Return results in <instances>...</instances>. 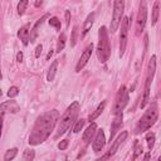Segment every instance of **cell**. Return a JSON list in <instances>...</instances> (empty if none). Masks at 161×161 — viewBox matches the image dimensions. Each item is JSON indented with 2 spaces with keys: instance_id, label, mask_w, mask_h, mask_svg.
Instances as JSON below:
<instances>
[{
  "instance_id": "36",
  "label": "cell",
  "mask_w": 161,
  "mask_h": 161,
  "mask_svg": "<svg viewBox=\"0 0 161 161\" xmlns=\"http://www.w3.org/2000/svg\"><path fill=\"white\" fill-rule=\"evenodd\" d=\"M66 19H67L66 22H67V25H68V24H69V20H71V13H69L68 10L66 11Z\"/></svg>"
},
{
  "instance_id": "10",
  "label": "cell",
  "mask_w": 161,
  "mask_h": 161,
  "mask_svg": "<svg viewBox=\"0 0 161 161\" xmlns=\"http://www.w3.org/2000/svg\"><path fill=\"white\" fill-rule=\"evenodd\" d=\"M92 50H93V44L91 43V44L85 49L83 54L80 55L78 63H77V66H76V72H80V71L83 69V67L87 64V62L89 60V58H91V55H92Z\"/></svg>"
},
{
  "instance_id": "20",
  "label": "cell",
  "mask_w": 161,
  "mask_h": 161,
  "mask_svg": "<svg viewBox=\"0 0 161 161\" xmlns=\"http://www.w3.org/2000/svg\"><path fill=\"white\" fill-rule=\"evenodd\" d=\"M57 67H58V60H54V62L50 64V68L48 71V76H47V79L49 82L54 79V76H55V72H57Z\"/></svg>"
},
{
  "instance_id": "26",
  "label": "cell",
  "mask_w": 161,
  "mask_h": 161,
  "mask_svg": "<svg viewBox=\"0 0 161 161\" xmlns=\"http://www.w3.org/2000/svg\"><path fill=\"white\" fill-rule=\"evenodd\" d=\"M27 5H28V0H22V2H20V3L18 4V13H19L20 15H23V14H24Z\"/></svg>"
},
{
  "instance_id": "18",
  "label": "cell",
  "mask_w": 161,
  "mask_h": 161,
  "mask_svg": "<svg viewBox=\"0 0 161 161\" xmlns=\"http://www.w3.org/2000/svg\"><path fill=\"white\" fill-rule=\"evenodd\" d=\"M93 19H94V13H91L87 19H86V22H85V25H83V35L88 33V30L91 29L92 24H93Z\"/></svg>"
},
{
  "instance_id": "1",
  "label": "cell",
  "mask_w": 161,
  "mask_h": 161,
  "mask_svg": "<svg viewBox=\"0 0 161 161\" xmlns=\"http://www.w3.org/2000/svg\"><path fill=\"white\" fill-rule=\"evenodd\" d=\"M58 121V112L55 110L48 111L43 113L38 120L35 121V125L33 127V131L29 136V144L35 146L44 142V141L49 137L50 132L53 131L55 124Z\"/></svg>"
},
{
  "instance_id": "33",
  "label": "cell",
  "mask_w": 161,
  "mask_h": 161,
  "mask_svg": "<svg viewBox=\"0 0 161 161\" xmlns=\"http://www.w3.org/2000/svg\"><path fill=\"white\" fill-rule=\"evenodd\" d=\"M42 49H43L42 46H38V47L35 48V58H39V57H40V54H42Z\"/></svg>"
},
{
  "instance_id": "23",
  "label": "cell",
  "mask_w": 161,
  "mask_h": 161,
  "mask_svg": "<svg viewBox=\"0 0 161 161\" xmlns=\"http://www.w3.org/2000/svg\"><path fill=\"white\" fill-rule=\"evenodd\" d=\"M34 156H35L34 150H32V149H25V150H24V154H23V161H33V160H34Z\"/></svg>"
},
{
  "instance_id": "2",
  "label": "cell",
  "mask_w": 161,
  "mask_h": 161,
  "mask_svg": "<svg viewBox=\"0 0 161 161\" xmlns=\"http://www.w3.org/2000/svg\"><path fill=\"white\" fill-rule=\"evenodd\" d=\"M79 111V103L78 102H73L63 113V116L60 117V120H58V131H57V136L63 135L74 122V120L78 115Z\"/></svg>"
},
{
  "instance_id": "8",
  "label": "cell",
  "mask_w": 161,
  "mask_h": 161,
  "mask_svg": "<svg viewBox=\"0 0 161 161\" xmlns=\"http://www.w3.org/2000/svg\"><path fill=\"white\" fill-rule=\"evenodd\" d=\"M128 25H130V19L127 16L122 18V24H121V33H120V57H122L126 46H127V35H128Z\"/></svg>"
},
{
  "instance_id": "11",
  "label": "cell",
  "mask_w": 161,
  "mask_h": 161,
  "mask_svg": "<svg viewBox=\"0 0 161 161\" xmlns=\"http://www.w3.org/2000/svg\"><path fill=\"white\" fill-rule=\"evenodd\" d=\"M106 144V138H105V132L103 130H99L94 137V141H93V151L94 152H99L101 150L103 149Z\"/></svg>"
},
{
  "instance_id": "17",
  "label": "cell",
  "mask_w": 161,
  "mask_h": 161,
  "mask_svg": "<svg viewBox=\"0 0 161 161\" xmlns=\"http://www.w3.org/2000/svg\"><path fill=\"white\" fill-rule=\"evenodd\" d=\"M117 117H116V120H115V122H113V126H112V132H111V136H110V138L112 140L113 138V135L116 133V131H117V128L121 126V121H122V112H120V113H117L116 115Z\"/></svg>"
},
{
  "instance_id": "37",
  "label": "cell",
  "mask_w": 161,
  "mask_h": 161,
  "mask_svg": "<svg viewBox=\"0 0 161 161\" xmlns=\"http://www.w3.org/2000/svg\"><path fill=\"white\" fill-rule=\"evenodd\" d=\"M2 128H3V116H0V136H2Z\"/></svg>"
},
{
  "instance_id": "42",
  "label": "cell",
  "mask_w": 161,
  "mask_h": 161,
  "mask_svg": "<svg viewBox=\"0 0 161 161\" xmlns=\"http://www.w3.org/2000/svg\"><path fill=\"white\" fill-rule=\"evenodd\" d=\"M2 94H3V92H2V91H0V96H2Z\"/></svg>"
},
{
  "instance_id": "30",
  "label": "cell",
  "mask_w": 161,
  "mask_h": 161,
  "mask_svg": "<svg viewBox=\"0 0 161 161\" xmlns=\"http://www.w3.org/2000/svg\"><path fill=\"white\" fill-rule=\"evenodd\" d=\"M18 94H19L18 87H10V88H9V91H8V97H9V98H14V97H16Z\"/></svg>"
},
{
  "instance_id": "6",
  "label": "cell",
  "mask_w": 161,
  "mask_h": 161,
  "mask_svg": "<svg viewBox=\"0 0 161 161\" xmlns=\"http://www.w3.org/2000/svg\"><path fill=\"white\" fill-rule=\"evenodd\" d=\"M124 7H125V3L122 0H116L113 3V16H112V22H111V32L112 33H115L117 30L121 22H122Z\"/></svg>"
},
{
  "instance_id": "39",
  "label": "cell",
  "mask_w": 161,
  "mask_h": 161,
  "mask_svg": "<svg viewBox=\"0 0 161 161\" xmlns=\"http://www.w3.org/2000/svg\"><path fill=\"white\" fill-rule=\"evenodd\" d=\"M34 5H35L37 8H38V7H40V5H42V0H40V2H39V0H38V2H35V4H34Z\"/></svg>"
},
{
  "instance_id": "41",
  "label": "cell",
  "mask_w": 161,
  "mask_h": 161,
  "mask_svg": "<svg viewBox=\"0 0 161 161\" xmlns=\"http://www.w3.org/2000/svg\"><path fill=\"white\" fill-rule=\"evenodd\" d=\"M2 78H3V76H2V69H0V80H2Z\"/></svg>"
},
{
  "instance_id": "38",
  "label": "cell",
  "mask_w": 161,
  "mask_h": 161,
  "mask_svg": "<svg viewBox=\"0 0 161 161\" xmlns=\"http://www.w3.org/2000/svg\"><path fill=\"white\" fill-rule=\"evenodd\" d=\"M150 156H151V152H147L146 156H145V160H144V161H149V160H150Z\"/></svg>"
},
{
  "instance_id": "13",
  "label": "cell",
  "mask_w": 161,
  "mask_h": 161,
  "mask_svg": "<svg viewBox=\"0 0 161 161\" xmlns=\"http://www.w3.org/2000/svg\"><path fill=\"white\" fill-rule=\"evenodd\" d=\"M19 111V106L15 101H8V102L0 105V116H3L7 112H16Z\"/></svg>"
},
{
  "instance_id": "7",
  "label": "cell",
  "mask_w": 161,
  "mask_h": 161,
  "mask_svg": "<svg viewBox=\"0 0 161 161\" xmlns=\"http://www.w3.org/2000/svg\"><path fill=\"white\" fill-rule=\"evenodd\" d=\"M127 101H128V96H127L126 88H125V86H121L117 94H116V98H115V105H113L112 113L117 115L120 112H122V110L125 108V106L127 103Z\"/></svg>"
},
{
  "instance_id": "40",
  "label": "cell",
  "mask_w": 161,
  "mask_h": 161,
  "mask_svg": "<svg viewBox=\"0 0 161 161\" xmlns=\"http://www.w3.org/2000/svg\"><path fill=\"white\" fill-rule=\"evenodd\" d=\"M52 55H53V50L50 49V52H49V53H48V55H47V59H50V57H52Z\"/></svg>"
},
{
  "instance_id": "15",
  "label": "cell",
  "mask_w": 161,
  "mask_h": 161,
  "mask_svg": "<svg viewBox=\"0 0 161 161\" xmlns=\"http://www.w3.org/2000/svg\"><path fill=\"white\" fill-rule=\"evenodd\" d=\"M18 35L20 38V40L23 42L24 46L28 44L29 38H30V33H29V25H24L23 28H20V30L18 32Z\"/></svg>"
},
{
  "instance_id": "5",
  "label": "cell",
  "mask_w": 161,
  "mask_h": 161,
  "mask_svg": "<svg viewBox=\"0 0 161 161\" xmlns=\"http://www.w3.org/2000/svg\"><path fill=\"white\" fill-rule=\"evenodd\" d=\"M155 69H156V57L152 55L151 57V60L149 63V73H147V78H146V85H145V93H144V98H142V102H141V108H144L149 99H150V86L152 83V78H154V74H155Z\"/></svg>"
},
{
  "instance_id": "34",
  "label": "cell",
  "mask_w": 161,
  "mask_h": 161,
  "mask_svg": "<svg viewBox=\"0 0 161 161\" xmlns=\"http://www.w3.org/2000/svg\"><path fill=\"white\" fill-rule=\"evenodd\" d=\"M16 60H18L19 63L23 62V53H22V52H19V53L16 54Z\"/></svg>"
},
{
  "instance_id": "21",
  "label": "cell",
  "mask_w": 161,
  "mask_h": 161,
  "mask_svg": "<svg viewBox=\"0 0 161 161\" xmlns=\"http://www.w3.org/2000/svg\"><path fill=\"white\" fill-rule=\"evenodd\" d=\"M66 34L62 33L59 35L58 38V43H57V52H60V50H63L64 49V46H66Z\"/></svg>"
},
{
  "instance_id": "9",
  "label": "cell",
  "mask_w": 161,
  "mask_h": 161,
  "mask_svg": "<svg viewBox=\"0 0 161 161\" xmlns=\"http://www.w3.org/2000/svg\"><path fill=\"white\" fill-rule=\"evenodd\" d=\"M146 19H147V9H146L145 2H142L140 4V10H138L137 22H136V35L137 37L142 33V30L145 28V24H146Z\"/></svg>"
},
{
  "instance_id": "29",
  "label": "cell",
  "mask_w": 161,
  "mask_h": 161,
  "mask_svg": "<svg viewBox=\"0 0 161 161\" xmlns=\"http://www.w3.org/2000/svg\"><path fill=\"white\" fill-rule=\"evenodd\" d=\"M49 24H50L52 27H54L57 30H60V22L58 20V18H55V16L50 18V19H49Z\"/></svg>"
},
{
  "instance_id": "19",
  "label": "cell",
  "mask_w": 161,
  "mask_h": 161,
  "mask_svg": "<svg viewBox=\"0 0 161 161\" xmlns=\"http://www.w3.org/2000/svg\"><path fill=\"white\" fill-rule=\"evenodd\" d=\"M105 107H106V101H103V102L102 103H101V105H98V107L96 108V111L89 116V121H93V120H96L101 113H102L103 112V110H105Z\"/></svg>"
},
{
  "instance_id": "3",
  "label": "cell",
  "mask_w": 161,
  "mask_h": 161,
  "mask_svg": "<svg viewBox=\"0 0 161 161\" xmlns=\"http://www.w3.org/2000/svg\"><path fill=\"white\" fill-rule=\"evenodd\" d=\"M98 38H99V42H98V59L101 60V63H106L110 54H111V47H110V40H108V33L106 27H101L99 32H98Z\"/></svg>"
},
{
  "instance_id": "32",
  "label": "cell",
  "mask_w": 161,
  "mask_h": 161,
  "mask_svg": "<svg viewBox=\"0 0 161 161\" xmlns=\"http://www.w3.org/2000/svg\"><path fill=\"white\" fill-rule=\"evenodd\" d=\"M67 147H68V141H67V140L60 141V142L58 144V149H59V150H66Z\"/></svg>"
},
{
  "instance_id": "4",
  "label": "cell",
  "mask_w": 161,
  "mask_h": 161,
  "mask_svg": "<svg viewBox=\"0 0 161 161\" xmlns=\"http://www.w3.org/2000/svg\"><path fill=\"white\" fill-rule=\"evenodd\" d=\"M157 116H159V111H157V106L154 103L147 111L146 113L141 117L140 122H138V126H137V132H144V131H147L157 120Z\"/></svg>"
},
{
  "instance_id": "16",
  "label": "cell",
  "mask_w": 161,
  "mask_h": 161,
  "mask_svg": "<svg viewBox=\"0 0 161 161\" xmlns=\"http://www.w3.org/2000/svg\"><path fill=\"white\" fill-rule=\"evenodd\" d=\"M48 14H44L42 18H40L39 20H38V22L35 23V25H34V28H33V30H32V35H30V42H34V40H35V38H37V35H38V29H39V27L40 25H42L43 24V22H44V20L46 19H48Z\"/></svg>"
},
{
  "instance_id": "22",
  "label": "cell",
  "mask_w": 161,
  "mask_h": 161,
  "mask_svg": "<svg viewBox=\"0 0 161 161\" xmlns=\"http://www.w3.org/2000/svg\"><path fill=\"white\" fill-rule=\"evenodd\" d=\"M159 8H160V2H155L154 4V9H152V24L155 25L157 23V19H159Z\"/></svg>"
},
{
  "instance_id": "28",
  "label": "cell",
  "mask_w": 161,
  "mask_h": 161,
  "mask_svg": "<svg viewBox=\"0 0 161 161\" xmlns=\"http://www.w3.org/2000/svg\"><path fill=\"white\" fill-rule=\"evenodd\" d=\"M146 140H147V145H149V149L151 150V149L154 147V144H155V135H154L152 132L147 133V136H146Z\"/></svg>"
},
{
  "instance_id": "35",
  "label": "cell",
  "mask_w": 161,
  "mask_h": 161,
  "mask_svg": "<svg viewBox=\"0 0 161 161\" xmlns=\"http://www.w3.org/2000/svg\"><path fill=\"white\" fill-rule=\"evenodd\" d=\"M108 159H110V156H108V155H107V154H105V155H103V156H102V157H99V159H98V160H97V161H107V160H108Z\"/></svg>"
},
{
  "instance_id": "12",
  "label": "cell",
  "mask_w": 161,
  "mask_h": 161,
  "mask_svg": "<svg viewBox=\"0 0 161 161\" xmlns=\"http://www.w3.org/2000/svg\"><path fill=\"white\" fill-rule=\"evenodd\" d=\"M127 135H128V133H127V131H122V132H121V133L118 135V137H117V140H116L115 142H113L112 147H111V149L108 150V152H106V154H107V155H108L110 157H111V156H113V155L116 154V151L118 150V147L121 146V144H122L124 141L126 140Z\"/></svg>"
},
{
  "instance_id": "25",
  "label": "cell",
  "mask_w": 161,
  "mask_h": 161,
  "mask_svg": "<svg viewBox=\"0 0 161 161\" xmlns=\"http://www.w3.org/2000/svg\"><path fill=\"white\" fill-rule=\"evenodd\" d=\"M85 124H86V121H85V120H82V118H80L79 121H77V124H76V126L73 127V132H74V133H78V132L80 131V130L83 128Z\"/></svg>"
},
{
  "instance_id": "31",
  "label": "cell",
  "mask_w": 161,
  "mask_h": 161,
  "mask_svg": "<svg viewBox=\"0 0 161 161\" xmlns=\"http://www.w3.org/2000/svg\"><path fill=\"white\" fill-rule=\"evenodd\" d=\"M142 154V146H141L138 142H136V146H135V152H133V156H132V160H136V157Z\"/></svg>"
},
{
  "instance_id": "27",
  "label": "cell",
  "mask_w": 161,
  "mask_h": 161,
  "mask_svg": "<svg viewBox=\"0 0 161 161\" xmlns=\"http://www.w3.org/2000/svg\"><path fill=\"white\" fill-rule=\"evenodd\" d=\"M77 35H78V27L76 25L72 30V37H71V47H74L76 46V42H77Z\"/></svg>"
},
{
  "instance_id": "24",
  "label": "cell",
  "mask_w": 161,
  "mask_h": 161,
  "mask_svg": "<svg viewBox=\"0 0 161 161\" xmlns=\"http://www.w3.org/2000/svg\"><path fill=\"white\" fill-rule=\"evenodd\" d=\"M16 154H18V149H10V150L7 151V154L4 156V160L5 161H11L16 156Z\"/></svg>"
},
{
  "instance_id": "14",
  "label": "cell",
  "mask_w": 161,
  "mask_h": 161,
  "mask_svg": "<svg viewBox=\"0 0 161 161\" xmlns=\"http://www.w3.org/2000/svg\"><path fill=\"white\" fill-rule=\"evenodd\" d=\"M96 131H97V125H96V124H91V125L87 127V130L85 131L83 137H82L83 141H85V144H89V141H91V138L94 136Z\"/></svg>"
}]
</instances>
